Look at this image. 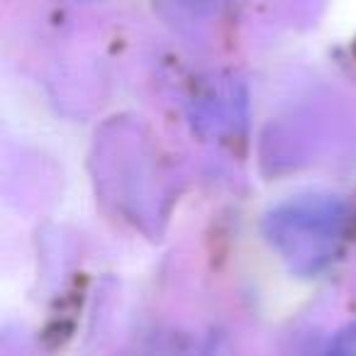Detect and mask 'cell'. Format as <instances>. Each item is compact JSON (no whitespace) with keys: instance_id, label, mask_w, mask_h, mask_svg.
Segmentation results:
<instances>
[{"instance_id":"cell-1","label":"cell","mask_w":356,"mask_h":356,"mask_svg":"<svg viewBox=\"0 0 356 356\" xmlns=\"http://www.w3.org/2000/svg\"><path fill=\"white\" fill-rule=\"evenodd\" d=\"M344 225V208L332 198H302L268 218V237L298 271L330 261Z\"/></svg>"},{"instance_id":"cell-2","label":"cell","mask_w":356,"mask_h":356,"mask_svg":"<svg viewBox=\"0 0 356 356\" xmlns=\"http://www.w3.org/2000/svg\"><path fill=\"white\" fill-rule=\"evenodd\" d=\"M327 356H356V322H351L344 330L337 332Z\"/></svg>"}]
</instances>
